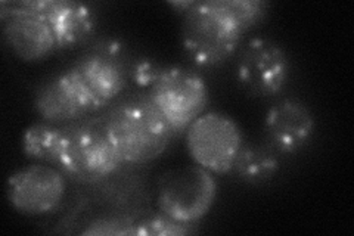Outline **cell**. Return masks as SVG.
Instances as JSON below:
<instances>
[{"label":"cell","instance_id":"6da1fadb","mask_svg":"<svg viewBox=\"0 0 354 236\" xmlns=\"http://www.w3.org/2000/svg\"><path fill=\"white\" fill-rule=\"evenodd\" d=\"M270 5L263 0H204L183 14L182 46L196 69L213 70L227 62L245 33L259 26Z\"/></svg>","mask_w":354,"mask_h":236},{"label":"cell","instance_id":"7a4b0ae2","mask_svg":"<svg viewBox=\"0 0 354 236\" xmlns=\"http://www.w3.org/2000/svg\"><path fill=\"white\" fill-rule=\"evenodd\" d=\"M101 116L124 164L142 165L157 160L177 138L147 92L120 96Z\"/></svg>","mask_w":354,"mask_h":236},{"label":"cell","instance_id":"3957f363","mask_svg":"<svg viewBox=\"0 0 354 236\" xmlns=\"http://www.w3.org/2000/svg\"><path fill=\"white\" fill-rule=\"evenodd\" d=\"M61 127L62 142L57 168L66 179L95 185L113 176L124 164L108 136L101 114Z\"/></svg>","mask_w":354,"mask_h":236},{"label":"cell","instance_id":"277c9868","mask_svg":"<svg viewBox=\"0 0 354 236\" xmlns=\"http://www.w3.org/2000/svg\"><path fill=\"white\" fill-rule=\"evenodd\" d=\"M145 92L176 136L201 117L209 102L204 77L182 65H165L157 82Z\"/></svg>","mask_w":354,"mask_h":236},{"label":"cell","instance_id":"5b68a950","mask_svg":"<svg viewBox=\"0 0 354 236\" xmlns=\"http://www.w3.org/2000/svg\"><path fill=\"white\" fill-rule=\"evenodd\" d=\"M217 182L201 165H183L165 172L157 183V204L162 215L180 223L196 224L212 210Z\"/></svg>","mask_w":354,"mask_h":236},{"label":"cell","instance_id":"8992f818","mask_svg":"<svg viewBox=\"0 0 354 236\" xmlns=\"http://www.w3.org/2000/svg\"><path fill=\"white\" fill-rule=\"evenodd\" d=\"M185 139L195 164L213 174H227L243 143V134L234 118L209 111L187 127Z\"/></svg>","mask_w":354,"mask_h":236},{"label":"cell","instance_id":"52a82bcc","mask_svg":"<svg viewBox=\"0 0 354 236\" xmlns=\"http://www.w3.org/2000/svg\"><path fill=\"white\" fill-rule=\"evenodd\" d=\"M131 60L124 43L109 37L95 42L70 69L108 107L126 92L130 83Z\"/></svg>","mask_w":354,"mask_h":236},{"label":"cell","instance_id":"ba28073f","mask_svg":"<svg viewBox=\"0 0 354 236\" xmlns=\"http://www.w3.org/2000/svg\"><path fill=\"white\" fill-rule=\"evenodd\" d=\"M32 107L43 121L64 126L106 108L70 66L44 77L32 92Z\"/></svg>","mask_w":354,"mask_h":236},{"label":"cell","instance_id":"9c48e42d","mask_svg":"<svg viewBox=\"0 0 354 236\" xmlns=\"http://www.w3.org/2000/svg\"><path fill=\"white\" fill-rule=\"evenodd\" d=\"M290 75V56L273 39L252 37L238 53V83L252 98H272L281 93Z\"/></svg>","mask_w":354,"mask_h":236},{"label":"cell","instance_id":"30bf717a","mask_svg":"<svg viewBox=\"0 0 354 236\" xmlns=\"http://www.w3.org/2000/svg\"><path fill=\"white\" fill-rule=\"evenodd\" d=\"M66 194V177L44 163L18 168L8 177L6 198L24 216H44L57 210Z\"/></svg>","mask_w":354,"mask_h":236},{"label":"cell","instance_id":"8fae6325","mask_svg":"<svg viewBox=\"0 0 354 236\" xmlns=\"http://www.w3.org/2000/svg\"><path fill=\"white\" fill-rule=\"evenodd\" d=\"M2 31L8 46L26 62H37L58 51L48 21L24 2L0 3Z\"/></svg>","mask_w":354,"mask_h":236},{"label":"cell","instance_id":"7c38bea8","mask_svg":"<svg viewBox=\"0 0 354 236\" xmlns=\"http://www.w3.org/2000/svg\"><path fill=\"white\" fill-rule=\"evenodd\" d=\"M315 131V114L298 98L279 99L264 117L266 140L276 154H298L312 142Z\"/></svg>","mask_w":354,"mask_h":236},{"label":"cell","instance_id":"4fadbf2b","mask_svg":"<svg viewBox=\"0 0 354 236\" xmlns=\"http://www.w3.org/2000/svg\"><path fill=\"white\" fill-rule=\"evenodd\" d=\"M50 26L58 51L71 49L91 39L96 28V14L91 5L74 0H22Z\"/></svg>","mask_w":354,"mask_h":236},{"label":"cell","instance_id":"5bb4252c","mask_svg":"<svg viewBox=\"0 0 354 236\" xmlns=\"http://www.w3.org/2000/svg\"><path fill=\"white\" fill-rule=\"evenodd\" d=\"M279 167L278 154L270 146L243 142L232 172L239 177V181L248 185H264L276 176Z\"/></svg>","mask_w":354,"mask_h":236},{"label":"cell","instance_id":"9a60e30c","mask_svg":"<svg viewBox=\"0 0 354 236\" xmlns=\"http://www.w3.org/2000/svg\"><path fill=\"white\" fill-rule=\"evenodd\" d=\"M62 142V127L48 121H36L22 133V152L31 160L58 165Z\"/></svg>","mask_w":354,"mask_h":236},{"label":"cell","instance_id":"2e32d148","mask_svg":"<svg viewBox=\"0 0 354 236\" xmlns=\"http://www.w3.org/2000/svg\"><path fill=\"white\" fill-rule=\"evenodd\" d=\"M195 232V224L180 223L162 215L161 211L158 215L136 221L138 236H183Z\"/></svg>","mask_w":354,"mask_h":236},{"label":"cell","instance_id":"e0dca14e","mask_svg":"<svg viewBox=\"0 0 354 236\" xmlns=\"http://www.w3.org/2000/svg\"><path fill=\"white\" fill-rule=\"evenodd\" d=\"M164 65H161L157 60L148 58V56H139V58L131 60L130 65V82L135 83L139 89H148L157 82Z\"/></svg>","mask_w":354,"mask_h":236},{"label":"cell","instance_id":"ac0fdd59","mask_svg":"<svg viewBox=\"0 0 354 236\" xmlns=\"http://www.w3.org/2000/svg\"><path fill=\"white\" fill-rule=\"evenodd\" d=\"M82 235H136V221L127 217L97 219Z\"/></svg>","mask_w":354,"mask_h":236},{"label":"cell","instance_id":"d6986e66","mask_svg":"<svg viewBox=\"0 0 354 236\" xmlns=\"http://www.w3.org/2000/svg\"><path fill=\"white\" fill-rule=\"evenodd\" d=\"M194 3H195V2H192V0H189V2H170L169 5H170L174 10H177V12H180V14L183 15L187 9L192 8Z\"/></svg>","mask_w":354,"mask_h":236}]
</instances>
